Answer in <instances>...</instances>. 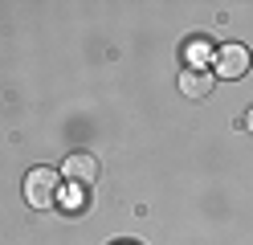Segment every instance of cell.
<instances>
[{
    "mask_svg": "<svg viewBox=\"0 0 253 245\" xmlns=\"http://www.w3.org/2000/svg\"><path fill=\"white\" fill-rule=\"evenodd\" d=\"M61 192V172L53 168H33L25 176V204L29 208H53Z\"/></svg>",
    "mask_w": 253,
    "mask_h": 245,
    "instance_id": "cell-1",
    "label": "cell"
},
{
    "mask_svg": "<svg viewBox=\"0 0 253 245\" xmlns=\"http://www.w3.org/2000/svg\"><path fill=\"white\" fill-rule=\"evenodd\" d=\"M98 172H102V163L94 159L90 151H74V155H66V163H61V184L86 192V188H94Z\"/></svg>",
    "mask_w": 253,
    "mask_h": 245,
    "instance_id": "cell-2",
    "label": "cell"
},
{
    "mask_svg": "<svg viewBox=\"0 0 253 245\" xmlns=\"http://www.w3.org/2000/svg\"><path fill=\"white\" fill-rule=\"evenodd\" d=\"M249 61H253V57H249V49H245L241 41H225V45L212 53V74L237 82V78H245V74H249Z\"/></svg>",
    "mask_w": 253,
    "mask_h": 245,
    "instance_id": "cell-3",
    "label": "cell"
},
{
    "mask_svg": "<svg viewBox=\"0 0 253 245\" xmlns=\"http://www.w3.org/2000/svg\"><path fill=\"white\" fill-rule=\"evenodd\" d=\"M212 86H216V74L212 70H184L180 74V94L184 98H204Z\"/></svg>",
    "mask_w": 253,
    "mask_h": 245,
    "instance_id": "cell-4",
    "label": "cell"
},
{
    "mask_svg": "<svg viewBox=\"0 0 253 245\" xmlns=\"http://www.w3.org/2000/svg\"><path fill=\"white\" fill-rule=\"evenodd\" d=\"M184 57H188V70H204V61L212 57V45L204 41V37H192L188 49H184Z\"/></svg>",
    "mask_w": 253,
    "mask_h": 245,
    "instance_id": "cell-5",
    "label": "cell"
},
{
    "mask_svg": "<svg viewBox=\"0 0 253 245\" xmlns=\"http://www.w3.org/2000/svg\"><path fill=\"white\" fill-rule=\"evenodd\" d=\"M245 131L253 135V106H249V114H245Z\"/></svg>",
    "mask_w": 253,
    "mask_h": 245,
    "instance_id": "cell-6",
    "label": "cell"
}]
</instances>
